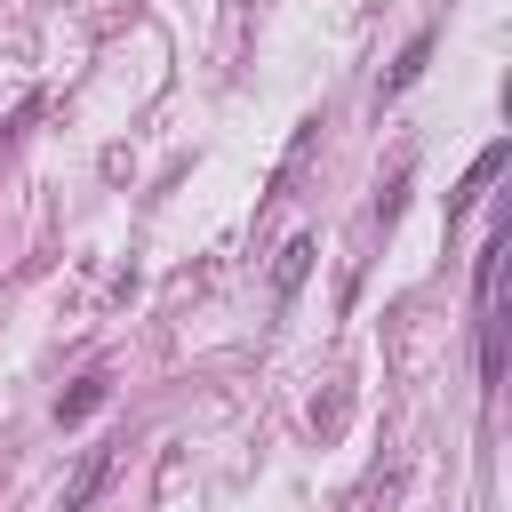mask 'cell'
Masks as SVG:
<instances>
[{
  "label": "cell",
  "mask_w": 512,
  "mask_h": 512,
  "mask_svg": "<svg viewBox=\"0 0 512 512\" xmlns=\"http://www.w3.org/2000/svg\"><path fill=\"white\" fill-rule=\"evenodd\" d=\"M304 272H312V240L296 232V240L280 248V264H272V296H296V288H304Z\"/></svg>",
  "instance_id": "5b68a950"
},
{
  "label": "cell",
  "mask_w": 512,
  "mask_h": 512,
  "mask_svg": "<svg viewBox=\"0 0 512 512\" xmlns=\"http://www.w3.org/2000/svg\"><path fill=\"white\" fill-rule=\"evenodd\" d=\"M104 480H112V448H88V464H80V480L64 488V504H56V512H88V504L104 496Z\"/></svg>",
  "instance_id": "277c9868"
},
{
  "label": "cell",
  "mask_w": 512,
  "mask_h": 512,
  "mask_svg": "<svg viewBox=\"0 0 512 512\" xmlns=\"http://www.w3.org/2000/svg\"><path fill=\"white\" fill-rule=\"evenodd\" d=\"M104 400H112V368H88V376H72V392L56 400V424L72 432V424H88V416H96Z\"/></svg>",
  "instance_id": "7a4b0ae2"
},
{
  "label": "cell",
  "mask_w": 512,
  "mask_h": 512,
  "mask_svg": "<svg viewBox=\"0 0 512 512\" xmlns=\"http://www.w3.org/2000/svg\"><path fill=\"white\" fill-rule=\"evenodd\" d=\"M424 64H432V24H424V32L408 40V48H400V64L384 72V88H376V104H392V96H408V88L424 80Z\"/></svg>",
  "instance_id": "3957f363"
},
{
  "label": "cell",
  "mask_w": 512,
  "mask_h": 512,
  "mask_svg": "<svg viewBox=\"0 0 512 512\" xmlns=\"http://www.w3.org/2000/svg\"><path fill=\"white\" fill-rule=\"evenodd\" d=\"M504 160H512V144H504V136H496V144H488V152H480V160H472V168H464V184H456V192H448V224H456V216H464V208H472V200H480V192H488V184H496V176H504Z\"/></svg>",
  "instance_id": "6da1fadb"
}]
</instances>
